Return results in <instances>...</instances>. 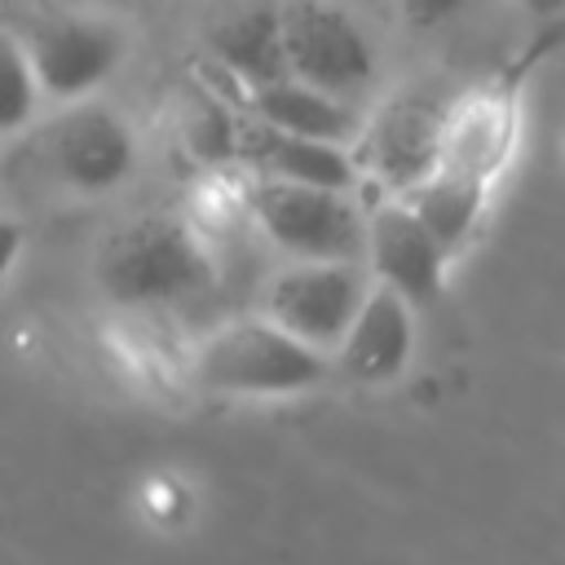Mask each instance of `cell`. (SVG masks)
<instances>
[{"mask_svg": "<svg viewBox=\"0 0 565 565\" xmlns=\"http://www.w3.org/2000/svg\"><path fill=\"white\" fill-rule=\"evenodd\" d=\"M234 159L247 168V181L335 190V194H358V185H362L353 150L287 137V132H274V128H260V124H247V128L234 132Z\"/></svg>", "mask_w": 565, "mask_h": 565, "instance_id": "obj_10", "label": "cell"}, {"mask_svg": "<svg viewBox=\"0 0 565 565\" xmlns=\"http://www.w3.org/2000/svg\"><path fill=\"white\" fill-rule=\"evenodd\" d=\"M102 287L115 305L132 313H181L216 296L212 247L181 221L146 216L110 238L102 256Z\"/></svg>", "mask_w": 565, "mask_h": 565, "instance_id": "obj_1", "label": "cell"}, {"mask_svg": "<svg viewBox=\"0 0 565 565\" xmlns=\"http://www.w3.org/2000/svg\"><path fill=\"white\" fill-rule=\"evenodd\" d=\"M40 110V88L18 35L0 31V137L22 132Z\"/></svg>", "mask_w": 565, "mask_h": 565, "instance_id": "obj_16", "label": "cell"}, {"mask_svg": "<svg viewBox=\"0 0 565 565\" xmlns=\"http://www.w3.org/2000/svg\"><path fill=\"white\" fill-rule=\"evenodd\" d=\"M18 247H22V225L13 216H0V282L9 278V269L18 260Z\"/></svg>", "mask_w": 565, "mask_h": 565, "instance_id": "obj_17", "label": "cell"}, {"mask_svg": "<svg viewBox=\"0 0 565 565\" xmlns=\"http://www.w3.org/2000/svg\"><path fill=\"white\" fill-rule=\"evenodd\" d=\"M411 353H415V309L371 282L353 327L335 349L340 371L358 384H393L411 366Z\"/></svg>", "mask_w": 565, "mask_h": 565, "instance_id": "obj_11", "label": "cell"}, {"mask_svg": "<svg viewBox=\"0 0 565 565\" xmlns=\"http://www.w3.org/2000/svg\"><path fill=\"white\" fill-rule=\"evenodd\" d=\"M455 97L437 88H402L397 97L366 110L353 163L362 177H375L388 199H406L441 168V132Z\"/></svg>", "mask_w": 565, "mask_h": 565, "instance_id": "obj_4", "label": "cell"}, {"mask_svg": "<svg viewBox=\"0 0 565 565\" xmlns=\"http://www.w3.org/2000/svg\"><path fill=\"white\" fill-rule=\"evenodd\" d=\"M247 106H252V124H260V128L340 146V150H353L362 137V124H366V106H349V102L327 97L296 79H274V84L247 93Z\"/></svg>", "mask_w": 565, "mask_h": 565, "instance_id": "obj_13", "label": "cell"}, {"mask_svg": "<svg viewBox=\"0 0 565 565\" xmlns=\"http://www.w3.org/2000/svg\"><path fill=\"white\" fill-rule=\"evenodd\" d=\"M278 26H282L287 79L309 84L349 106H362V97L375 84V44L344 9L291 4L278 9Z\"/></svg>", "mask_w": 565, "mask_h": 565, "instance_id": "obj_6", "label": "cell"}, {"mask_svg": "<svg viewBox=\"0 0 565 565\" xmlns=\"http://www.w3.org/2000/svg\"><path fill=\"white\" fill-rule=\"evenodd\" d=\"M366 291L371 274L362 265H278L256 296V318L300 340L305 349L335 358Z\"/></svg>", "mask_w": 565, "mask_h": 565, "instance_id": "obj_5", "label": "cell"}, {"mask_svg": "<svg viewBox=\"0 0 565 565\" xmlns=\"http://www.w3.org/2000/svg\"><path fill=\"white\" fill-rule=\"evenodd\" d=\"M190 380L225 397H287L327 380V358L282 335L256 313L230 318L194 340Z\"/></svg>", "mask_w": 565, "mask_h": 565, "instance_id": "obj_2", "label": "cell"}, {"mask_svg": "<svg viewBox=\"0 0 565 565\" xmlns=\"http://www.w3.org/2000/svg\"><path fill=\"white\" fill-rule=\"evenodd\" d=\"M212 53L238 84H247V93H256L274 79H287L278 9H243V13L225 18L212 31Z\"/></svg>", "mask_w": 565, "mask_h": 565, "instance_id": "obj_15", "label": "cell"}, {"mask_svg": "<svg viewBox=\"0 0 565 565\" xmlns=\"http://www.w3.org/2000/svg\"><path fill=\"white\" fill-rule=\"evenodd\" d=\"M512 132H516V119L499 93L455 97V106L446 115V132H441V168L437 172L490 185L512 154Z\"/></svg>", "mask_w": 565, "mask_h": 565, "instance_id": "obj_12", "label": "cell"}, {"mask_svg": "<svg viewBox=\"0 0 565 565\" xmlns=\"http://www.w3.org/2000/svg\"><path fill=\"white\" fill-rule=\"evenodd\" d=\"M35 75L40 97H53L62 106L84 102L102 79L124 57V35L106 18H79V13H57L35 22L26 35H18Z\"/></svg>", "mask_w": 565, "mask_h": 565, "instance_id": "obj_7", "label": "cell"}, {"mask_svg": "<svg viewBox=\"0 0 565 565\" xmlns=\"http://www.w3.org/2000/svg\"><path fill=\"white\" fill-rule=\"evenodd\" d=\"M247 221L282 265H362L366 256V203L358 194L252 181Z\"/></svg>", "mask_w": 565, "mask_h": 565, "instance_id": "obj_3", "label": "cell"}, {"mask_svg": "<svg viewBox=\"0 0 565 565\" xmlns=\"http://www.w3.org/2000/svg\"><path fill=\"white\" fill-rule=\"evenodd\" d=\"M44 159L62 185L102 194L132 172L137 141H132V128L110 106L75 102V106H62L57 119L44 128Z\"/></svg>", "mask_w": 565, "mask_h": 565, "instance_id": "obj_8", "label": "cell"}, {"mask_svg": "<svg viewBox=\"0 0 565 565\" xmlns=\"http://www.w3.org/2000/svg\"><path fill=\"white\" fill-rule=\"evenodd\" d=\"M486 199H490V185L468 181V177H450V172H433L424 185H415L397 203H406V212L424 225V234L450 260L472 243V234L486 216Z\"/></svg>", "mask_w": 565, "mask_h": 565, "instance_id": "obj_14", "label": "cell"}, {"mask_svg": "<svg viewBox=\"0 0 565 565\" xmlns=\"http://www.w3.org/2000/svg\"><path fill=\"white\" fill-rule=\"evenodd\" d=\"M362 269L371 274L375 287L393 291L397 300L428 305L441 291L446 278V256L437 252V243L424 234V225L406 212V203L384 199L375 207H366V256Z\"/></svg>", "mask_w": 565, "mask_h": 565, "instance_id": "obj_9", "label": "cell"}]
</instances>
